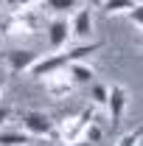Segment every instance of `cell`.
I'll return each mask as SVG.
<instances>
[{"mask_svg":"<svg viewBox=\"0 0 143 146\" xmlns=\"http://www.w3.org/2000/svg\"><path fill=\"white\" fill-rule=\"evenodd\" d=\"M132 6H135L132 0H101V9L107 14H126Z\"/></svg>","mask_w":143,"mask_h":146,"instance_id":"cell-12","label":"cell"},{"mask_svg":"<svg viewBox=\"0 0 143 146\" xmlns=\"http://www.w3.org/2000/svg\"><path fill=\"white\" fill-rule=\"evenodd\" d=\"M23 129L34 138H48V135H54V121H51V115H45L39 110H28V112H23Z\"/></svg>","mask_w":143,"mask_h":146,"instance_id":"cell-3","label":"cell"},{"mask_svg":"<svg viewBox=\"0 0 143 146\" xmlns=\"http://www.w3.org/2000/svg\"><path fill=\"white\" fill-rule=\"evenodd\" d=\"M3 87H6V76L0 73V93H3Z\"/></svg>","mask_w":143,"mask_h":146,"instance_id":"cell-22","label":"cell"},{"mask_svg":"<svg viewBox=\"0 0 143 146\" xmlns=\"http://www.w3.org/2000/svg\"><path fill=\"white\" fill-rule=\"evenodd\" d=\"M9 118H11V107H6V104H0V127H3V124H6Z\"/></svg>","mask_w":143,"mask_h":146,"instance_id":"cell-18","label":"cell"},{"mask_svg":"<svg viewBox=\"0 0 143 146\" xmlns=\"http://www.w3.org/2000/svg\"><path fill=\"white\" fill-rule=\"evenodd\" d=\"M0 6H3V0H0Z\"/></svg>","mask_w":143,"mask_h":146,"instance_id":"cell-26","label":"cell"},{"mask_svg":"<svg viewBox=\"0 0 143 146\" xmlns=\"http://www.w3.org/2000/svg\"><path fill=\"white\" fill-rule=\"evenodd\" d=\"M36 3H42V0H17L14 9H31V6H36Z\"/></svg>","mask_w":143,"mask_h":146,"instance_id":"cell-19","label":"cell"},{"mask_svg":"<svg viewBox=\"0 0 143 146\" xmlns=\"http://www.w3.org/2000/svg\"><path fill=\"white\" fill-rule=\"evenodd\" d=\"M132 3H143V0H132Z\"/></svg>","mask_w":143,"mask_h":146,"instance_id":"cell-25","label":"cell"},{"mask_svg":"<svg viewBox=\"0 0 143 146\" xmlns=\"http://www.w3.org/2000/svg\"><path fill=\"white\" fill-rule=\"evenodd\" d=\"M81 138H84V141H87V143H101V138H104V129L98 127V124H95V121H90L87 127H84V132H81Z\"/></svg>","mask_w":143,"mask_h":146,"instance_id":"cell-15","label":"cell"},{"mask_svg":"<svg viewBox=\"0 0 143 146\" xmlns=\"http://www.w3.org/2000/svg\"><path fill=\"white\" fill-rule=\"evenodd\" d=\"M31 146H48L45 141H31Z\"/></svg>","mask_w":143,"mask_h":146,"instance_id":"cell-23","label":"cell"},{"mask_svg":"<svg viewBox=\"0 0 143 146\" xmlns=\"http://www.w3.org/2000/svg\"><path fill=\"white\" fill-rule=\"evenodd\" d=\"M68 39H70V23L62 17L51 20L48 23V45H51V51H62L68 45Z\"/></svg>","mask_w":143,"mask_h":146,"instance_id":"cell-7","label":"cell"},{"mask_svg":"<svg viewBox=\"0 0 143 146\" xmlns=\"http://www.w3.org/2000/svg\"><path fill=\"white\" fill-rule=\"evenodd\" d=\"M93 31V9H76L73 11V20H70V34L76 36H90Z\"/></svg>","mask_w":143,"mask_h":146,"instance_id":"cell-9","label":"cell"},{"mask_svg":"<svg viewBox=\"0 0 143 146\" xmlns=\"http://www.w3.org/2000/svg\"><path fill=\"white\" fill-rule=\"evenodd\" d=\"M140 138H143V127H135L118 141V146H140Z\"/></svg>","mask_w":143,"mask_h":146,"instance_id":"cell-16","label":"cell"},{"mask_svg":"<svg viewBox=\"0 0 143 146\" xmlns=\"http://www.w3.org/2000/svg\"><path fill=\"white\" fill-rule=\"evenodd\" d=\"M45 3V9L48 11H54V14H70V11H76L79 9V0H42Z\"/></svg>","mask_w":143,"mask_h":146,"instance_id":"cell-11","label":"cell"},{"mask_svg":"<svg viewBox=\"0 0 143 146\" xmlns=\"http://www.w3.org/2000/svg\"><path fill=\"white\" fill-rule=\"evenodd\" d=\"M90 104L93 107H104V101H107V84H95V82H90Z\"/></svg>","mask_w":143,"mask_h":146,"instance_id":"cell-14","label":"cell"},{"mask_svg":"<svg viewBox=\"0 0 143 146\" xmlns=\"http://www.w3.org/2000/svg\"><path fill=\"white\" fill-rule=\"evenodd\" d=\"M65 146H93V143H87L84 138H79V141H73V143H65Z\"/></svg>","mask_w":143,"mask_h":146,"instance_id":"cell-20","label":"cell"},{"mask_svg":"<svg viewBox=\"0 0 143 146\" xmlns=\"http://www.w3.org/2000/svg\"><path fill=\"white\" fill-rule=\"evenodd\" d=\"M107 110H109V118H112V124H118L121 118H124V110L129 104V93H126L124 84H112L107 87Z\"/></svg>","mask_w":143,"mask_h":146,"instance_id":"cell-5","label":"cell"},{"mask_svg":"<svg viewBox=\"0 0 143 146\" xmlns=\"http://www.w3.org/2000/svg\"><path fill=\"white\" fill-rule=\"evenodd\" d=\"M36 59H39V54H34L31 48H14V51H9L6 54V65H9V70L11 73H28V68L34 65Z\"/></svg>","mask_w":143,"mask_h":146,"instance_id":"cell-6","label":"cell"},{"mask_svg":"<svg viewBox=\"0 0 143 146\" xmlns=\"http://www.w3.org/2000/svg\"><path fill=\"white\" fill-rule=\"evenodd\" d=\"M90 121H95V115H93V107L81 110L76 118H68L65 121V127H62V143H73V141H79L81 138V132H84V127H87Z\"/></svg>","mask_w":143,"mask_h":146,"instance_id":"cell-4","label":"cell"},{"mask_svg":"<svg viewBox=\"0 0 143 146\" xmlns=\"http://www.w3.org/2000/svg\"><path fill=\"white\" fill-rule=\"evenodd\" d=\"M65 73H68V79H70L73 84H90V82L95 79L93 68H90V65H84V59H79V62H70V65L65 68Z\"/></svg>","mask_w":143,"mask_h":146,"instance_id":"cell-10","label":"cell"},{"mask_svg":"<svg viewBox=\"0 0 143 146\" xmlns=\"http://www.w3.org/2000/svg\"><path fill=\"white\" fill-rule=\"evenodd\" d=\"M45 82V90H48V96H54V98H68L73 93V84L70 79H68V73L65 70H59V73H54V76H48V79H42Z\"/></svg>","mask_w":143,"mask_h":146,"instance_id":"cell-8","label":"cell"},{"mask_svg":"<svg viewBox=\"0 0 143 146\" xmlns=\"http://www.w3.org/2000/svg\"><path fill=\"white\" fill-rule=\"evenodd\" d=\"M95 51H101V42L79 45V48L68 51V54H51V56H45V59H36L34 65L28 68V76H31V79H36V82H42V79H48V76H54V73L65 70L70 62L87 59V56H90V54H95Z\"/></svg>","mask_w":143,"mask_h":146,"instance_id":"cell-1","label":"cell"},{"mask_svg":"<svg viewBox=\"0 0 143 146\" xmlns=\"http://www.w3.org/2000/svg\"><path fill=\"white\" fill-rule=\"evenodd\" d=\"M3 3H6V6H11V9L17 6V0H3Z\"/></svg>","mask_w":143,"mask_h":146,"instance_id":"cell-24","label":"cell"},{"mask_svg":"<svg viewBox=\"0 0 143 146\" xmlns=\"http://www.w3.org/2000/svg\"><path fill=\"white\" fill-rule=\"evenodd\" d=\"M31 143L28 132H0V146H23Z\"/></svg>","mask_w":143,"mask_h":146,"instance_id":"cell-13","label":"cell"},{"mask_svg":"<svg viewBox=\"0 0 143 146\" xmlns=\"http://www.w3.org/2000/svg\"><path fill=\"white\" fill-rule=\"evenodd\" d=\"M126 17H129V23H132L135 28H140V25H143V6H140V3H135V6L126 11Z\"/></svg>","mask_w":143,"mask_h":146,"instance_id":"cell-17","label":"cell"},{"mask_svg":"<svg viewBox=\"0 0 143 146\" xmlns=\"http://www.w3.org/2000/svg\"><path fill=\"white\" fill-rule=\"evenodd\" d=\"M84 3H87L90 9H101V0H84Z\"/></svg>","mask_w":143,"mask_h":146,"instance_id":"cell-21","label":"cell"},{"mask_svg":"<svg viewBox=\"0 0 143 146\" xmlns=\"http://www.w3.org/2000/svg\"><path fill=\"white\" fill-rule=\"evenodd\" d=\"M3 28H6V34H9V36L34 34V31L42 28V17L36 14V9H14L11 17H6Z\"/></svg>","mask_w":143,"mask_h":146,"instance_id":"cell-2","label":"cell"}]
</instances>
